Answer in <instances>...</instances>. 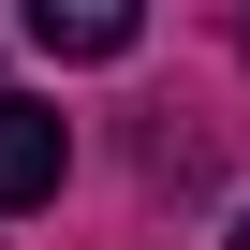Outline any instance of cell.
Instances as JSON below:
<instances>
[{
  "label": "cell",
  "mask_w": 250,
  "mask_h": 250,
  "mask_svg": "<svg viewBox=\"0 0 250 250\" xmlns=\"http://www.w3.org/2000/svg\"><path fill=\"white\" fill-rule=\"evenodd\" d=\"M59 162H74L59 103H15V88H0V206H44V191H59Z\"/></svg>",
  "instance_id": "cell-1"
},
{
  "label": "cell",
  "mask_w": 250,
  "mask_h": 250,
  "mask_svg": "<svg viewBox=\"0 0 250 250\" xmlns=\"http://www.w3.org/2000/svg\"><path fill=\"white\" fill-rule=\"evenodd\" d=\"M30 44L44 59H133L147 15H133V0H30Z\"/></svg>",
  "instance_id": "cell-2"
},
{
  "label": "cell",
  "mask_w": 250,
  "mask_h": 250,
  "mask_svg": "<svg viewBox=\"0 0 250 250\" xmlns=\"http://www.w3.org/2000/svg\"><path fill=\"white\" fill-rule=\"evenodd\" d=\"M221 250H250V221H235V235H221Z\"/></svg>",
  "instance_id": "cell-3"
}]
</instances>
